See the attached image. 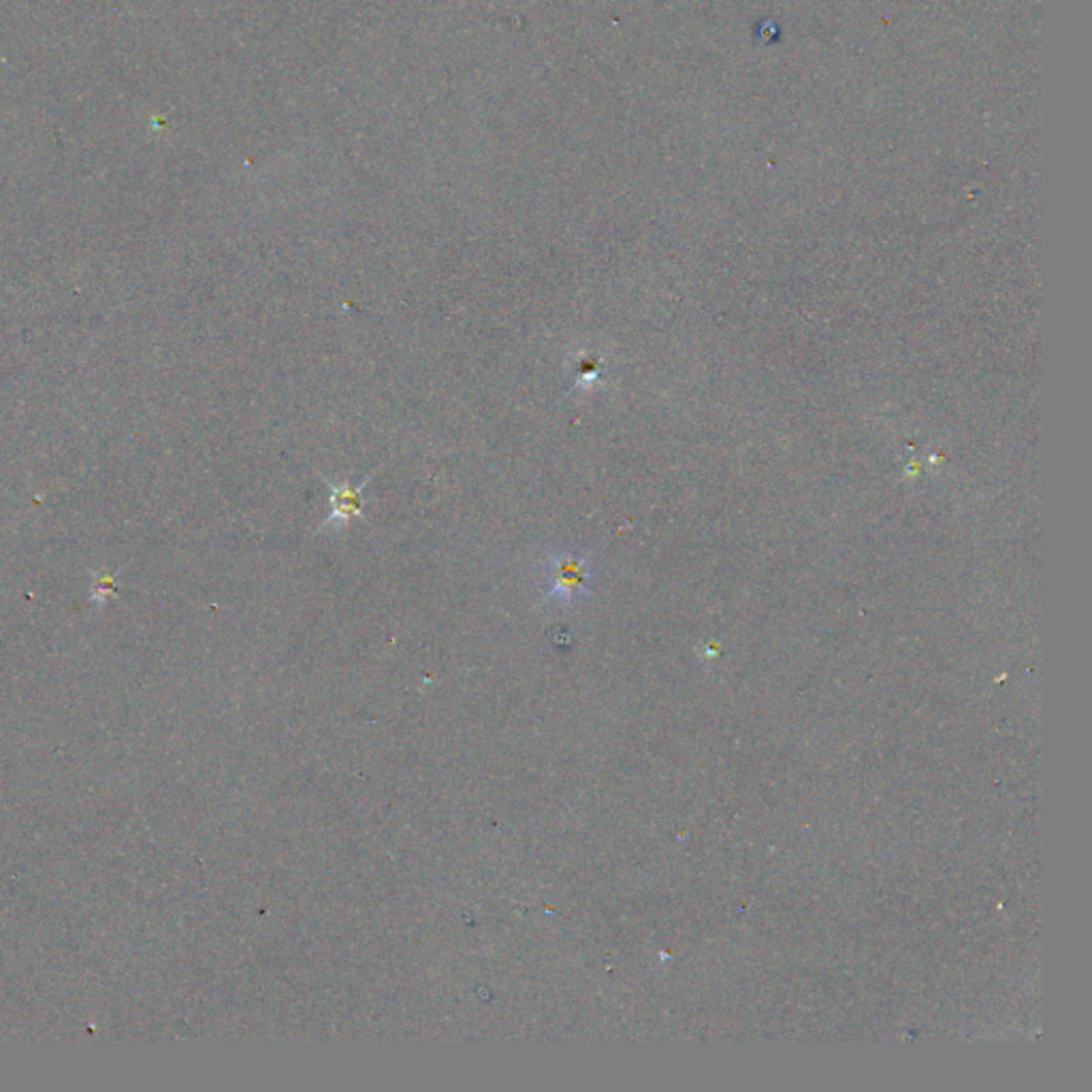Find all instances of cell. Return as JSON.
<instances>
[{
	"label": "cell",
	"instance_id": "cell-2",
	"mask_svg": "<svg viewBox=\"0 0 1092 1092\" xmlns=\"http://www.w3.org/2000/svg\"><path fill=\"white\" fill-rule=\"evenodd\" d=\"M551 568V590L555 593H574L585 585L587 565L583 560L572 558V555H560L558 560H553Z\"/></svg>",
	"mask_w": 1092,
	"mask_h": 1092
},
{
	"label": "cell",
	"instance_id": "cell-1",
	"mask_svg": "<svg viewBox=\"0 0 1092 1092\" xmlns=\"http://www.w3.org/2000/svg\"><path fill=\"white\" fill-rule=\"evenodd\" d=\"M372 478H363L359 485H352L349 478L344 480H331L327 478L329 487V517L318 525V533L322 531H340L349 528L352 519H365V491Z\"/></svg>",
	"mask_w": 1092,
	"mask_h": 1092
}]
</instances>
